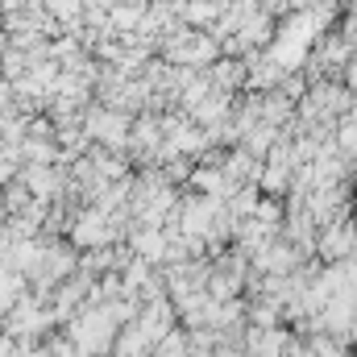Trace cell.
I'll list each match as a JSON object with an SVG mask.
<instances>
[{"mask_svg":"<svg viewBox=\"0 0 357 357\" xmlns=\"http://www.w3.org/2000/svg\"><path fill=\"white\" fill-rule=\"evenodd\" d=\"M137 21H142V8H133V4H121V8L112 13V25H121V29L137 25Z\"/></svg>","mask_w":357,"mask_h":357,"instance_id":"cell-5","label":"cell"},{"mask_svg":"<svg viewBox=\"0 0 357 357\" xmlns=\"http://www.w3.org/2000/svg\"><path fill=\"white\" fill-rule=\"evenodd\" d=\"M254 216H258V225H266V229H274L278 220H282V199H258V208H254Z\"/></svg>","mask_w":357,"mask_h":357,"instance_id":"cell-4","label":"cell"},{"mask_svg":"<svg viewBox=\"0 0 357 357\" xmlns=\"http://www.w3.org/2000/svg\"><path fill=\"white\" fill-rule=\"evenodd\" d=\"M274 142H278V129H270V125H254V129L241 137V150H245L250 158H258V162H262V158H266V150L274 146Z\"/></svg>","mask_w":357,"mask_h":357,"instance_id":"cell-2","label":"cell"},{"mask_svg":"<svg viewBox=\"0 0 357 357\" xmlns=\"http://www.w3.org/2000/svg\"><path fill=\"white\" fill-rule=\"evenodd\" d=\"M204 75H208L212 88L233 91V96H237V88H245V63H241V59H216Z\"/></svg>","mask_w":357,"mask_h":357,"instance_id":"cell-1","label":"cell"},{"mask_svg":"<svg viewBox=\"0 0 357 357\" xmlns=\"http://www.w3.org/2000/svg\"><path fill=\"white\" fill-rule=\"evenodd\" d=\"M349 241H354V233L345 229V220H333L328 233H324V254L328 258H341V254H349Z\"/></svg>","mask_w":357,"mask_h":357,"instance_id":"cell-3","label":"cell"}]
</instances>
